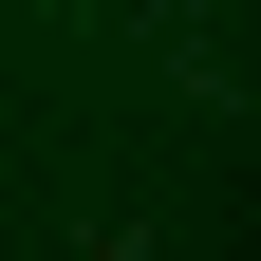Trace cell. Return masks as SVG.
<instances>
[{
    "label": "cell",
    "instance_id": "6da1fadb",
    "mask_svg": "<svg viewBox=\"0 0 261 261\" xmlns=\"http://www.w3.org/2000/svg\"><path fill=\"white\" fill-rule=\"evenodd\" d=\"M38 19H75V0H38Z\"/></svg>",
    "mask_w": 261,
    "mask_h": 261
}]
</instances>
